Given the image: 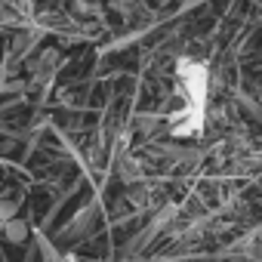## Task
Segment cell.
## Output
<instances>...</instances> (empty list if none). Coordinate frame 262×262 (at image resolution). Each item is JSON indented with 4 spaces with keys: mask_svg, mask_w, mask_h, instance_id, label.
Segmentation results:
<instances>
[{
    "mask_svg": "<svg viewBox=\"0 0 262 262\" xmlns=\"http://www.w3.org/2000/svg\"><path fill=\"white\" fill-rule=\"evenodd\" d=\"M7 234H10L13 241H22V237H25V225H19V222H13V225L7 228Z\"/></svg>",
    "mask_w": 262,
    "mask_h": 262,
    "instance_id": "obj_1",
    "label": "cell"
}]
</instances>
